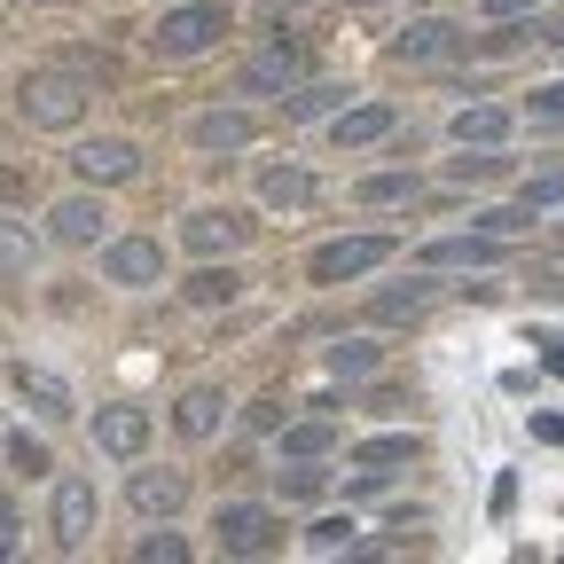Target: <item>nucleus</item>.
<instances>
[{
    "mask_svg": "<svg viewBox=\"0 0 564 564\" xmlns=\"http://www.w3.org/2000/svg\"><path fill=\"white\" fill-rule=\"evenodd\" d=\"M87 102H95V87L79 79V70H63V63H40V70L17 79V118L32 133H70L87 118Z\"/></svg>",
    "mask_w": 564,
    "mask_h": 564,
    "instance_id": "f257e3e1",
    "label": "nucleus"
},
{
    "mask_svg": "<svg viewBox=\"0 0 564 564\" xmlns=\"http://www.w3.org/2000/svg\"><path fill=\"white\" fill-rule=\"evenodd\" d=\"M220 32H228V9H220V0H181V9H165V17L150 24V55H158V63H188V55H212V47H220Z\"/></svg>",
    "mask_w": 564,
    "mask_h": 564,
    "instance_id": "f03ea898",
    "label": "nucleus"
},
{
    "mask_svg": "<svg viewBox=\"0 0 564 564\" xmlns=\"http://www.w3.org/2000/svg\"><path fill=\"white\" fill-rule=\"evenodd\" d=\"M392 251H400L392 236H337V243H322V251L306 259V282L337 291V282H361V274H377V267H384Z\"/></svg>",
    "mask_w": 564,
    "mask_h": 564,
    "instance_id": "7ed1b4c3",
    "label": "nucleus"
},
{
    "mask_svg": "<svg viewBox=\"0 0 564 564\" xmlns=\"http://www.w3.org/2000/svg\"><path fill=\"white\" fill-rule=\"evenodd\" d=\"M212 533H220V556H274L282 549V518L267 502H220Z\"/></svg>",
    "mask_w": 564,
    "mask_h": 564,
    "instance_id": "20e7f679",
    "label": "nucleus"
},
{
    "mask_svg": "<svg viewBox=\"0 0 564 564\" xmlns=\"http://www.w3.org/2000/svg\"><path fill=\"white\" fill-rule=\"evenodd\" d=\"M102 282H118V291H158L165 243L158 236H102Z\"/></svg>",
    "mask_w": 564,
    "mask_h": 564,
    "instance_id": "39448f33",
    "label": "nucleus"
},
{
    "mask_svg": "<svg viewBox=\"0 0 564 564\" xmlns=\"http://www.w3.org/2000/svg\"><path fill=\"white\" fill-rule=\"evenodd\" d=\"M306 79V47L299 40H267L243 70H236V95H291Z\"/></svg>",
    "mask_w": 564,
    "mask_h": 564,
    "instance_id": "423d86ee",
    "label": "nucleus"
},
{
    "mask_svg": "<svg viewBox=\"0 0 564 564\" xmlns=\"http://www.w3.org/2000/svg\"><path fill=\"white\" fill-rule=\"evenodd\" d=\"M95 518H102V494H95V478H79V470H63V478H55V510H47L55 541H63V549H87Z\"/></svg>",
    "mask_w": 564,
    "mask_h": 564,
    "instance_id": "0eeeda50",
    "label": "nucleus"
},
{
    "mask_svg": "<svg viewBox=\"0 0 564 564\" xmlns=\"http://www.w3.org/2000/svg\"><path fill=\"white\" fill-rule=\"evenodd\" d=\"M70 173H79L87 188H118V181L141 173V150H133L126 133H95V141H79V150H70Z\"/></svg>",
    "mask_w": 564,
    "mask_h": 564,
    "instance_id": "6e6552de",
    "label": "nucleus"
},
{
    "mask_svg": "<svg viewBox=\"0 0 564 564\" xmlns=\"http://www.w3.org/2000/svg\"><path fill=\"white\" fill-rule=\"evenodd\" d=\"M251 141H259L251 110H196L188 118V150L196 158H236V150H251Z\"/></svg>",
    "mask_w": 564,
    "mask_h": 564,
    "instance_id": "1a4fd4ad",
    "label": "nucleus"
},
{
    "mask_svg": "<svg viewBox=\"0 0 564 564\" xmlns=\"http://www.w3.org/2000/svg\"><path fill=\"white\" fill-rule=\"evenodd\" d=\"M47 236L70 243V251L102 243V236H110V204H102V196H63V204L47 212Z\"/></svg>",
    "mask_w": 564,
    "mask_h": 564,
    "instance_id": "9d476101",
    "label": "nucleus"
},
{
    "mask_svg": "<svg viewBox=\"0 0 564 564\" xmlns=\"http://www.w3.org/2000/svg\"><path fill=\"white\" fill-rule=\"evenodd\" d=\"M494 259H502V236H440V243H423L415 251V267L423 274H463V267H494Z\"/></svg>",
    "mask_w": 564,
    "mask_h": 564,
    "instance_id": "9b49d317",
    "label": "nucleus"
},
{
    "mask_svg": "<svg viewBox=\"0 0 564 564\" xmlns=\"http://www.w3.org/2000/svg\"><path fill=\"white\" fill-rule=\"evenodd\" d=\"M447 55H463V24H447V17H415L392 40V63H447Z\"/></svg>",
    "mask_w": 564,
    "mask_h": 564,
    "instance_id": "f8f14e48",
    "label": "nucleus"
},
{
    "mask_svg": "<svg viewBox=\"0 0 564 564\" xmlns=\"http://www.w3.org/2000/svg\"><path fill=\"white\" fill-rule=\"evenodd\" d=\"M181 236H188V251H204V259H212V251L228 259V251H236V243L251 236V220H236L228 204H196L188 220H181Z\"/></svg>",
    "mask_w": 564,
    "mask_h": 564,
    "instance_id": "ddd939ff",
    "label": "nucleus"
},
{
    "mask_svg": "<svg viewBox=\"0 0 564 564\" xmlns=\"http://www.w3.org/2000/svg\"><path fill=\"white\" fill-rule=\"evenodd\" d=\"M95 447L118 455V463H133L141 447H150V408H133V400L102 408V415H95Z\"/></svg>",
    "mask_w": 564,
    "mask_h": 564,
    "instance_id": "4468645a",
    "label": "nucleus"
},
{
    "mask_svg": "<svg viewBox=\"0 0 564 564\" xmlns=\"http://www.w3.org/2000/svg\"><path fill=\"white\" fill-rule=\"evenodd\" d=\"M392 126H400L392 102H352V110L329 118V141L337 150H377V141H392Z\"/></svg>",
    "mask_w": 564,
    "mask_h": 564,
    "instance_id": "2eb2a0df",
    "label": "nucleus"
},
{
    "mask_svg": "<svg viewBox=\"0 0 564 564\" xmlns=\"http://www.w3.org/2000/svg\"><path fill=\"white\" fill-rule=\"evenodd\" d=\"M220 423H228V392H220V384H188V392L173 400V432H181V440H212Z\"/></svg>",
    "mask_w": 564,
    "mask_h": 564,
    "instance_id": "dca6fc26",
    "label": "nucleus"
},
{
    "mask_svg": "<svg viewBox=\"0 0 564 564\" xmlns=\"http://www.w3.org/2000/svg\"><path fill=\"white\" fill-rule=\"evenodd\" d=\"M17 400H24L32 415H47V423L79 415V400H70V384H63L55 369H32V361H17Z\"/></svg>",
    "mask_w": 564,
    "mask_h": 564,
    "instance_id": "f3484780",
    "label": "nucleus"
},
{
    "mask_svg": "<svg viewBox=\"0 0 564 564\" xmlns=\"http://www.w3.org/2000/svg\"><path fill=\"white\" fill-rule=\"evenodd\" d=\"M126 502H133L141 518H173V510L188 502V478H181V470H133Z\"/></svg>",
    "mask_w": 564,
    "mask_h": 564,
    "instance_id": "a211bd4d",
    "label": "nucleus"
},
{
    "mask_svg": "<svg viewBox=\"0 0 564 564\" xmlns=\"http://www.w3.org/2000/svg\"><path fill=\"white\" fill-rule=\"evenodd\" d=\"M447 133L463 141V150H502V141H510V110L502 102H463Z\"/></svg>",
    "mask_w": 564,
    "mask_h": 564,
    "instance_id": "6ab92c4d",
    "label": "nucleus"
},
{
    "mask_svg": "<svg viewBox=\"0 0 564 564\" xmlns=\"http://www.w3.org/2000/svg\"><path fill=\"white\" fill-rule=\"evenodd\" d=\"M259 204L267 212H306L314 204V173L306 165H267L259 173Z\"/></svg>",
    "mask_w": 564,
    "mask_h": 564,
    "instance_id": "aec40b11",
    "label": "nucleus"
},
{
    "mask_svg": "<svg viewBox=\"0 0 564 564\" xmlns=\"http://www.w3.org/2000/svg\"><path fill=\"white\" fill-rule=\"evenodd\" d=\"M181 299H188V306H236V299H243V274H236V267H196V274L181 282Z\"/></svg>",
    "mask_w": 564,
    "mask_h": 564,
    "instance_id": "412c9836",
    "label": "nucleus"
},
{
    "mask_svg": "<svg viewBox=\"0 0 564 564\" xmlns=\"http://www.w3.org/2000/svg\"><path fill=\"white\" fill-rule=\"evenodd\" d=\"M415 455H423L415 432H384V440H361V447H352V470H400V463H415Z\"/></svg>",
    "mask_w": 564,
    "mask_h": 564,
    "instance_id": "4be33fe9",
    "label": "nucleus"
},
{
    "mask_svg": "<svg viewBox=\"0 0 564 564\" xmlns=\"http://www.w3.org/2000/svg\"><path fill=\"white\" fill-rule=\"evenodd\" d=\"M432 282H408V291H384L377 306H369V322H384V329H400V322H423V314H432Z\"/></svg>",
    "mask_w": 564,
    "mask_h": 564,
    "instance_id": "5701e85b",
    "label": "nucleus"
},
{
    "mask_svg": "<svg viewBox=\"0 0 564 564\" xmlns=\"http://www.w3.org/2000/svg\"><path fill=\"white\" fill-rule=\"evenodd\" d=\"M352 533H361L352 518H322V525H306V556H361Z\"/></svg>",
    "mask_w": 564,
    "mask_h": 564,
    "instance_id": "b1692460",
    "label": "nucleus"
},
{
    "mask_svg": "<svg viewBox=\"0 0 564 564\" xmlns=\"http://www.w3.org/2000/svg\"><path fill=\"white\" fill-rule=\"evenodd\" d=\"M337 432L329 423H282V463H306V455H329Z\"/></svg>",
    "mask_w": 564,
    "mask_h": 564,
    "instance_id": "393cba45",
    "label": "nucleus"
},
{
    "mask_svg": "<svg viewBox=\"0 0 564 564\" xmlns=\"http://www.w3.org/2000/svg\"><path fill=\"white\" fill-rule=\"evenodd\" d=\"M32 251H40V236H32L24 220H9V212H0V274H24Z\"/></svg>",
    "mask_w": 564,
    "mask_h": 564,
    "instance_id": "a878e982",
    "label": "nucleus"
},
{
    "mask_svg": "<svg viewBox=\"0 0 564 564\" xmlns=\"http://www.w3.org/2000/svg\"><path fill=\"white\" fill-rule=\"evenodd\" d=\"M384 361V352L369 345V337H345V345H329V377H369Z\"/></svg>",
    "mask_w": 564,
    "mask_h": 564,
    "instance_id": "bb28decb",
    "label": "nucleus"
},
{
    "mask_svg": "<svg viewBox=\"0 0 564 564\" xmlns=\"http://www.w3.org/2000/svg\"><path fill=\"white\" fill-rule=\"evenodd\" d=\"M352 196H361V204H408L415 173H369V181H352Z\"/></svg>",
    "mask_w": 564,
    "mask_h": 564,
    "instance_id": "cd10ccee",
    "label": "nucleus"
},
{
    "mask_svg": "<svg viewBox=\"0 0 564 564\" xmlns=\"http://www.w3.org/2000/svg\"><path fill=\"white\" fill-rule=\"evenodd\" d=\"M322 486H329V470H322V455H306V463L282 470V502H314Z\"/></svg>",
    "mask_w": 564,
    "mask_h": 564,
    "instance_id": "c85d7f7f",
    "label": "nucleus"
},
{
    "mask_svg": "<svg viewBox=\"0 0 564 564\" xmlns=\"http://www.w3.org/2000/svg\"><path fill=\"white\" fill-rule=\"evenodd\" d=\"M345 95H352V87H329V79H322V87H299V95H291V118H337Z\"/></svg>",
    "mask_w": 564,
    "mask_h": 564,
    "instance_id": "c756f323",
    "label": "nucleus"
},
{
    "mask_svg": "<svg viewBox=\"0 0 564 564\" xmlns=\"http://www.w3.org/2000/svg\"><path fill=\"white\" fill-rule=\"evenodd\" d=\"M9 463H17L24 478H40V470H55V455H47V440H32V432H17V440H9Z\"/></svg>",
    "mask_w": 564,
    "mask_h": 564,
    "instance_id": "7c9ffc66",
    "label": "nucleus"
},
{
    "mask_svg": "<svg viewBox=\"0 0 564 564\" xmlns=\"http://www.w3.org/2000/svg\"><path fill=\"white\" fill-rule=\"evenodd\" d=\"M518 204H525V212H549V204H564V165H549V173H533Z\"/></svg>",
    "mask_w": 564,
    "mask_h": 564,
    "instance_id": "2f4dec72",
    "label": "nucleus"
},
{
    "mask_svg": "<svg viewBox=\"0 0 564 564\" xmlns=\"http://www.w3.org/2000/svg\"><path fill=\"white\" fill-rule=\"evenodd\" d=\"M133 556H141V564H181V556H188V541H181V533H141V541H133Z\"/></svg>",
    "mask_w": 564,
    "mask_h": 564,
    "instance_id": "473e14b6",
    "label": "nucleus"
},
{
    "mask_svg": "<svg viewBox=\"0 0 564 564\" xmlns=\"http://www.w3.org/2000/svg\"><path fill=\"white\" fill-rule=\"evenodd\" d=\"M502 165H510V158H494V150H478V158H455V165H447V181H470V188H478V181H494Z\"/></svg>",
    "mask_w": 564,
    "mask_h": 564,
    "instance_id": "72a5a7b5",
    "label": "nucleus"
},
{
    "mask_svg": "<svg viewBox=\"0 0 564 564\" xmlns=\"http://www.w3.org/2000/svg\"><path fill=\"white\" fill-rule=\"evenodd\" d=\"M533 9H541V0H478L486 24H518V17H533Z\"/></svg>",
    "mask_w": 564,
    "mask_h": 564,
    "instance_id": "f704fd0d",
    "label": "nucleus"
},
{
    "mask_svg": "<svg viewBox=\"0 0 564 564\" xmlns=\"http://www.w3.org/2000/svg\"><path fill=\"white\" fill-rule=\"evenodd\" d=\"M533 118H564V79H556V87H541V95H533Z\"/></svg>",
    "mask_w": 564,
    "mask_h": 564,
    "instance_id": "c9c22d12",
    "label": "nucleus"
},
{
    "mask_svg": "<svg viewBox=\"0 0 564 564\" xmlns=\"http://www.w3.org/2000/svg\"><path fill=\"white\" fill-rule=\"evenodd\" d=\"M533 440H549V447H564V415H533Z\"/></svg>",
    "mask_w": 564,
    "mask_h": 564,
    "instance_id": "e433bc0d",
    "label": "nucleus"
},
{
    "mask_svg": "<svg viewBox=\"0 0 564 564\" xmlns=\"http://www.w3.org/2000/svg\"><path fill=\"white\" fill-rule=\"evenodd\" d=\"M541 361H549V369L564 377V337H549V352H541Z\"/></svg>",
    "mask_w": 564,
    "mask_h": 564,
    "instance_id": "4c0bfd02",
    "label": "nucleus"
},
{
    "mask_svg": "<svg viewBox=\"0 0 564 564\" xmlns=\"http://www.w3.org/2000/svg\"><path fill=\"white\" fill-rule=\"evenodd\" d=\"M345 9H352V17H369V9H400V0H345Z\"/></svg>",
    "mask_w": 564,
    "mask_h": 564,
    "instance_id": "58836bf2",
    "label": "nucleus"
},
{
    "mask_svg": "<svg viewBox=\"0 0 564 564\" xmlns=\"http://www.w3.org/2000/svg\"><path fill=\"white\" fill-rule=\"evenodd\" d=\"M0 533H17V502H9V494H0Z\"/></svg>",
    "mask_w": 564,
    "mask_h": 564,
    "instance_id": "ea45409f",
    "label": "nucleus"
},
{
    "mask_svg": "<svg viewBox=\"0 0 564 564\" xmlns=\"http://www.w3.org/2000/svg\"><path fill=\"white\" fill-rule=\"evenodd\" d=\"M541 40H549V47H564V17H556V24H541Z\"/></svg>",
    "mask_w": 564,
    "mask_h": 564,
    "instance_id": "a19ab883",
    "label": "nucleus"
}]
</instances>
